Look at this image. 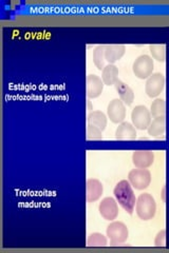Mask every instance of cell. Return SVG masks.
Returning a JSON list of instances; mask_svg holds the SVG:
<instances>
[{
	"label": "cell",
	"instance_id": "1",
	"mask_svg": "<svg viewBox=\"0 0 169 253\" xmlns=\"http://www.w3.org/2000/svg\"><path fill=\"white\" fill-rule=\"evenodd\" d=\"M113 194L116 202L128 214H132L135 208L136 199L132 186L129 181H121L114 187Z\"/></svg>",
	"mask_w": 169,
	"mask_h": 253
},
{
	"label": "cell",
	"instance_id": "2",
	"mask_svg": "<svg viewBox=\"0 0 169 253\" xmlns=\"http://www.w3.org/2000/svg\"><path fill=\"white\" fill-rule=\"evenodd\" d=\"M135 211L142 220H150L156 212V202L153 196L149 193H142L136 200Z\"/></svg>",
	"mask_w": 169,
	"mask_h": 253
},
{
	"label": "cell",
	"instance_id": "3",
	"mask_svg": "<svg viewBox=\"0 0 169 253\" xmlns=\"http://www.w3.org/2000/svg\"><path fill=\"white\" fill-rule=\"evenodd\" d=\"M153 59L146 54L137 57L132 65V71L139 79H148L153 74Z\"/></svg>",
	"mask_w": 169,
	"mask_h": 253
},
{
	"label": "cell",
	"instance_id": "4",
	"mask_svg": "<svg viewBox=\"0 0 169 253\" xmlns=\"http://www.w3.org/2000/svg\"><path fill=\"white\" fill-rule=\"evenodd\" d=\"M106 233H107V236L110 239L111 245L113 246L125 243L129 236L128 228L122 221H113V223H111L107 227Z\"/></svg>",
	"mask_w": 169,
	"mask_h": 253
},
{
	"label": "cell",
	"instance_id": "5",
	"mask_svg": "<svg viewBox=\"0 0 169 253\" xmlns=\"http://www.w3.org/2000/svg\"><path fill=\"white\" fill-rule=\"evenodd\" d=\"M131 120H132V125L137 130H147L150 123H151V113H150L146 106L139 104V106L133 108L132 112H131Z\"/></svg>",
	"mask_w": 169,
	"mask_h": 253
},
{
	"label": "cell",
	"instance_id": "6",
	"mask_svg": "<svg viewBox=\"0 0 169 253\" xmlns=\"http://www.w3.org/2000/svg\"><path fill=\"white\" fill-rule=\"evenodd\" d=\"M128 181L135 190H145L151 183V173L147 169H132L128 174Z\"/></svg>",
	"mask_w": 169,
	"mask_h": 253
},
{
	"label": "cell",
	"instance_id": "7",
	"mask_svg": "<svg viewBox=\"0 0 169 253\" xmlns=\"http://www.w3.org/2000/svg\"><path fill=\"white\" fill-rule=\"evenodd\" d=\"M165 88V77L161 73H153L145 84V92L148 97H158Z\"/></svg>",
	"mask_w": 169,
	"mask_h": 253
},
{
	"label": "cell",
	"instance_id": "8",
	"mask_svg": "<svg viewBox=\"0 0 169 253\" xmlns=\"http://www.w3.org/2000/svg\"><path fill=\"white\" fill-rule=\"evenodd\" d=\"M107 114L113 123H122L126 118V106L121 100L115 98L108 104Z\"/></svg>",
	"mask_w": 169,
	"mask_h": 253
},
{
	"label": "cell",
	"instance_id": "9",
	"mask_svg": "<svg viewBox=\"0 0 169 253\" xmlns=\"http://www.w3.org/2000/svg\"><path fill=\"white\" fill-rule=\"evenodd\" d=\"M98 211L106 220L115 219L118 215V206L116 200L113 199V197H105L99 202Z\"/></svg>",
	"mask_w": 169,
	"mask_h": 253
},
{
	"label": "cell",
	"instance_id": "10",
	"mask_svg": "<svg viewBox=\"0 0 169 253\" xmlns=\"http://www.w3.org/2000/svg\"><path fill=\"white\" fill-rule=\"evenodd\" d=\"M104 83L101 77H98L94 74H90L87 76L86 79V92H87V97L90 98H97L101 96L104 91Z\"/></svg>",
	"mask_w": 169,
	"mask_h": 253
},
{
	"label": "cell",
	"instance_id": "11",
	"mask_svg": "<svg viewBox=\"0 0 169 253\" xmlns=\"http://www.w3.org/2000/svg\"><path fill=\"white\" fill-rule=\"evenodd\" d=\"M132 163L137 169H147L154 163V153L151 150H137L132 154Z\"/></svg>",
	"mask_w": 169,
	"mask_h": 253
},
{
	"label": "cell",
	"instance_id": "12",
	"mask_svg": "<svg viewBox=\"0 0 169 253\" xmlns=\"http://www.w3.org/2000/svg\"><path fill=\"white\" fill-rule=\"evenodd\" d=\"M104 192L103 184L95 178H91L86 183V200L88 202H96L102 197Z\"/></svg>",
	"mask_w": 169,
	"mask_h": 253
},
{
	"label": "cell",
	"instance_id": "13",
	"mask_svg": "<svg viewBox=\"0 0 169 253\" xmlns=\"http://www.w3.org/2000/svg\"><path fill=\"white\" fill-rule=\"evenodd\" d=\"M136 129L132 123L123 121L120 123L115 131V138L117 140H134L136 138Z\"/></svg>",
	"mask_w": 169,
	"mask_h": 253
},
{
	"label": "cell",
	"instance_id": "14",
	"mask_svg": "<svg viewBox=\"0 0 169 253\" xmlns=\"http://www.w3.org/2000/svg\"><path fill=\"white\" fill-rule=\"evenodd\" d=\"M115 90L120 96V100L127 106H131L134 101V92L128 84L123 83L121 79H117L114 84Z\"/></svg>",
	"mask_w": 169,
	"mask_h": 253
},
{
	"label": "cell",
	"instance_id": "15",
	"mask_svg": "<svg viewBox=\"0 0 169 253\" xmlns=\"http://www.w3.org/2000/svg\"><path fill=\"white\" fill-rule=\"evenodd\" d=\"M125 53H126V48L122 45H109L105 48V58L108 61L109 65H113L116 61L120 60Z\"/></svg>",
	"mask_w": 169,
	"mask_h": 253
},
{
	"label": "cell",
	"instance_id": "16",
	"mask_svg": "<svg viewBox=\"0 0 169 253\" xmlns=\"http://www.w3.org/2000/svg\"><path fill=\"white\" fill-rule=\"evenodd\" d=\"M107 115H106L102 111H93L87 116V122L88 125L95 126L98 129L104 131L106 127H107Z\"/></svg>",
	"mask_w": 169,
	"mask_h": 253
},
{
	"label": "cell",
	"instance_id": "17",
	"mask_svg": "<svg viewBox=\"0 0 169 253\" xmlns=\"http://www.w3.org/2000/svg\"><path fill=\"white\" fill-rule=\"evenodd\" d=\"M166 130V119L165 116L163 117H156L154 118L150 126L148 127L147 131H148V135L152 137H159L161 135H163L165 133Z\"/></svg>",
	"mask_w": 169,
	"mask_h": 253
},
{
	"label": "cell",
	"instance_id": "18",
	"mask_svg": "<svg viewBox=\"0 0 169 253\" xmlns=\"http://www.w3.org/2000/svg\"><path fill=\"white\" fill-rule=\"evenodd\" d=\"M118 69L114 65H108L102 71V80L106 85H114L118 79Z\"/></svg>",
	"mask_w": 169,
	"mask_h": 253
},
{
	"label": "cell",
	"instance_id": "19",
	"mask_svg": "<svg viewBox=\"0 0 169 253\" xmlns=\"http://www.w3.org/2000/svg\"><path fill=\"white\" fill-rule=\"evenodd\" d=\"M105 48L106 46H97L93 51V63L99 71H103L106 63L105 58Z\"/></svg>",
	"mask_w": 169,
	"mask_h": 253
},
{
	"label": "cell",
	"instance_id": "20",
	"mask_svg": "<svg viewBox=\"0 0 169 253\" xmlns=\"http://www.w3.org/2000/svg\"><path fill=\"white\" fill-rule=\"evenodd\" d=\"M150 113H151V116L153 117V118H156V117L165 116V113H166L165 101L161 100V98L155 100L151 103V107H150Z\"/></svg>",
	"mask_w": 169,
	"mask_h": 253
},
{
	"label": "cell",
	"instance_id": "21",
	"mask_svg": "<svg viewBox=\"0 0 169 253\" xmlns=\"http://www.w3.org/2000/svg\"><path fill=\"white\" fill-rule=\"evenodd\" d=\"M149 51L152 55V58L159 63L166 61V47L164 45H151L149 47Z\"/></svg>",
	"mask_w": 169,
	"mask_h": 253
},
{
	"label": "cell",
	"instance_id": "22",
	"mask_svg": "<svg viewBox=\"0 0 169 253\" xmlns=\"http://www.w3.org/2000/svg\"><path fill=\"white\" fill-rule=\"evenodd\" d=\"M107 246V237L102 233L94 232L87 239V247H105Z\"/></svg>",
	"mask_w": 169,
	"mask_h": 253
},
{
	"label": "cell",
	"instance_id": "23",
	"mask_svg": "<svg viewBox=\"0 0 169 253\" xmlns=\"http://www.w3.org/2000/svg\"><path fill=\"white\" fill-rule=\"evenodd\" d=\"M102 132L103 131L101 130V129H98L97 127L88 125L87 126V130H86L87 139L88 140H102L103 139Z\"/></svg>",
	"mask_w": 169,
	"mask_h": 253
},
{
	"label": "cell",
	"instance_id": "24",
	"mask_svg": "<svg viewBox=\"0 0 169 253\" xmlns=\"http://www.w3.org/2000/svg\"><path fill=\"white\" fill-rule=\"evenodd\" d=\"M154 245L156 247H165L166 245V231L162 230L158 233V236H155Z\"/></svg>",
	"mask_w": 169,
	"mask_h": 253
}]
</instances>
